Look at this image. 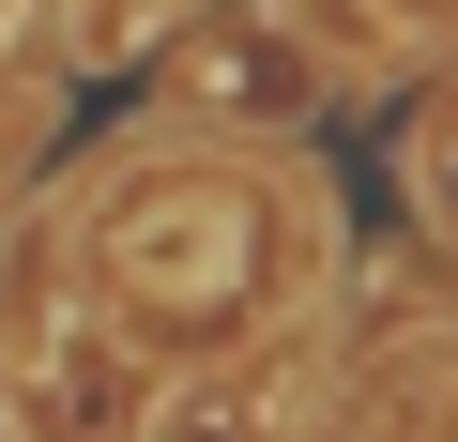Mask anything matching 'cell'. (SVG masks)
I'll return each instance as SVG.
<instances>
[{"label":"cell","mask_w":458,"mask_h":442,"mask_svg":"<svg viewBox=\"0 0 458 442\" xmlns=\"http://www.w3.org/2000/svg\"><path fill=\"white\" fill-rule=\"evenodd\" d=\"M306 213L321 183L260 138L214 122H153L107 183H92V245H77V305L107 336H245L291 275H306Z\"/></svg>","instance_id":"obj_1"},{"label":"cell","mask_w":458,"mask_h":442,"mask_svg":"<svg viewBox=\"0 0 458 442\" xmlns=\"http://www.w3.org/2000/svg\"><path fill=\"white\" fill-rule=\"evenodd\" d=\"M138 77H153L168 122H214V138H306L336 107V62H321V31L291 0H214V16H183Z\"/></svg>","instance_id":"obj_2"},{"label":"cell","mask_w":458,"mask_h":442,"mask_svg":"<svg viewBox=\"0 0 458 442\" xmlns=\"http://www.w3.org/2000/svg\"><path fill=\"white\" fill-rule=\"evenodd\" d=\"M291 16L321 31L336 92H382V77H412L428 46H458V0H291Z\"/></svg>","instance_id":"obj_3"},{"label":"cell","mask_w":458,"mask_h":442,"mask_svg":"<svg viewBox=\"0 0 458 442\" xmlns=\"http://www.w3.org/2000/svg\"><path fill=\"white\" fill-rule=\"evenodd\" d=\"M47 16H62V62L77 77H138L183 16H214V0H47Z\"/></svg>","instance_id":"obj_4"}]
</instances>
